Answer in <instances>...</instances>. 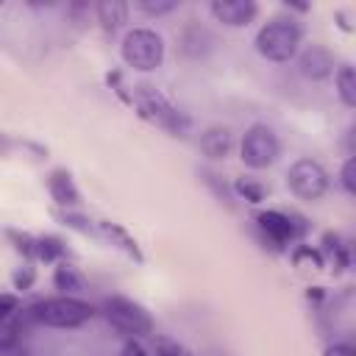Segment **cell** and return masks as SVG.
I'll use <instances>...</instances> for the list:
<instances>
[{
  "mask_svg": "<svg viewBox=\"0 0 356 356\" xmlns=\"http://www.w3.org/2000/svg\"><path fill=\"white\" fill-rule=\"evenodd\" d=\"M36 323L42 325H50V328H78L83 323L92 320L95 309L81 300V298H72V295H58V298H47V300H39L36 306H31L28 312Z\"/></svg>",
  "mask_w": 356,
  "mask_h": 356,
  "instance_id": "1",
  "label": "cell"
},
{
  "mask_svg": "<svg viewBox=\"0 0 356 356\" xmlns=\"http://www.w3.org/2000/svg\"><path fill=\"white\" fill-rule=\"evenodd\" d=\"M298 44H300V28L295 25V19H284V17L270 19L256 33V50L267 61H289L298 53Z\"/></svg>",
  "mask_w": 356,
  "mask_h": 356,
  "instance_id": "2",
  "label": "cell"
},
{
  "mask_svg": "<svg viewBox=\"0 0 356 356\" xmlns=\"http://www.w3.org/2000/svg\"><path fill=\"white\" fill-rule=\"evenodd\" d=\"M120 53H122V61L128 67L150 72V70L161 67V61H164V42L150 28H134V31L125 33V39L120 44Z\"/></svg>",
  "mask_w": 356,
  "mask_h": 356,
  "instance_id": "3",
  "label": "cell"
},
{
  "mask_svg": "<svg viewBox=\"0 0 356 356\" xmlns=\"http://www.w3.org/2000/svg\"><path fill=\"white\" fill-rule=\"evenodd\" d=\"M103 314L108 320L111 328H117L120 334L136 339V337H147L153 331V317L147 314L145 306H139L131 298L122 295H111L103 300Z\"/></svg>",
  "mask_w": 356,
  "mask_h": 356,
  "instance_id": "4",
  "label": "cell"
},
{
  "mask_svg": "<svg viewBox=\"0 0 356 356\" xmlns=\"http://www.w3.org/2000/svg\"><path fill=\"white\" fill-rule=\"evenodd\" d=\"M286 186L300 200H320L328 189V172L314 159H298L286 170Z\"/></svg>",
  "mask_w": 356,
  "mask_h": 356,
  "instance_id": "5",
  "label": "cell"
},
{
  "mask_svg": "<svg viewBox=\"0 0 356 356\" xmlns=\"http://www.w3.org/2000/svg\"><path fill=\"white\" fill-rule=\"evenodd\" d=\"M239 153H242V161L253 170H264L270 167L275 159H278V136L273 134V128L256 122L245 131L242 136V145H239Z\"/></svg>",
  "mask_w": 356,
  "mask_h": 356,
  "instance_id": "6",
  "label": "cell"
},
{
  "mask_svg": "<svg viewBox=\"0 0 356 356\" xmlns=\"http://www.w3.org/2000/svg\"><path fill=\"white\" fill-rule=\"evenodd\" d=\"M209 11L217 22H222L228 28H242L256 17L259 6L253 0H214L209 6Z\"/></svg>",
  "mask_w": 356,
  "mask_h": 356,
  "instance_id": "7",
  "label": "cell"
},
{
  "mask_svg": "<svg viewBox=\"0 0 356 356\" xmlns=\"http://www.w3.org/2000/svg\"><path fill=\"white\" fill-rule=\"evenodd\" d=\"M298 72L309 81H325L334 72V56L323 44H309L298 58Z\"/></svg>",
  "mask_w": 356,
  "mask_h": 356,
  "instance_id": "8",
  "label": "cell"
},
{
  "mask_svg": "<svg viewBox=\"0 0 356 356\" xmlns=\"http://www.w3.org/2000/svg\"><path fill=\"white\" fill-rule=\"evenodd\" d=\"M256 225L259 231L273 242V245H286L298 236V228L292 222V217L281 214V211H261L256 214Z\"/></svg>",
  "mask_w": 356,
  "mask_h": 356,
  "instance_id": "9",
  "label": "cell"
},
{
  "mask_svg": "<svg viewBox=\"0 0 356 356\" xmlns=\"http://www.w3.org/2000/svg\"><path fill=\"white\" fill-rule=\"evenodd\" d=\"M139 89V100H142V108L156 120V122H161V125H175V120H178V111L159 95V92H153L150 86H136Z\"/></svg>",
  "mask_w": 356,
  "mask_h": 356,
  "instance_id": "10",
  "label": "cell"
},
{
  "mask_svg": "<svg viewBox=\"0 0 356 356\" xmlns=\"http://www.w3.org/2000/svg\"><path fill=\"white\" fill-rule=\"evenodd\" d=\"M231 145H234L231 131H228V128H220V125L203 131V136H200V150H203L209 159H225V156L231 153Z\"/></svg>",
  "mask_w": 356,
  "mask_h": 356,
  "instance_id": "11",
  "label": "cell"
},
{
  "mask_svg": "<svg viewBox=\"0 0 356 356\" xmlns=\"http://www.w3.org/2000/svg\"><path fill=\"white\" fill-rule=\"evenodd\" d=\"M95 14H97V22L103 25V31L114 33L128 19V6L120 3V0H103V3L95 6Z\"/></svg>",
  "mask_w": 356,
  "mask_h": 356,
  "instance_id": "12",
  "label": "cell"
},
{
  "mask_svg": "<svg viewBox=\"0 0 356 356\" xmlns=\"http://www.w3.org/2000/svg\"><path fill=\"white\" fill-rule=\"evenodd\" d=\"M47 186H50V195L56 197V203H61V206L78 203V189L72 186V178H70L67 170H56L47 181Z\"/></svg>",
  "mask_w": 356,
  "mask_h": 356,
  "instance_id": "13",
  "label": "cell"
},
{
  "mask_svg": "<svg viewBox=\"0 0 356 356\" xmlns=\"http://www.w3.org/2000/svg\"><path fill=\"white\" fill-rule=\"evenodd\" d=\"M334 81H337V95H339V100H342L348 108H353V106H356V72H353V67H350V64H342V67L337 70Z\"/></svg>",
  "mask_w": 356,
  "mask_h": 356,
  "instance_id": "14",
  "label": "cell"
},
{
  "mask_svg": "<svg viewBox=\"0 0 356 356\" xmlns=\"http://www.w3.org/2000/svg\"><path fill=\"white\" fill-rule=\"evenodd\" d=\"M53 284H56L58 289H64V292H78V289H83V278H81V275L75 273V267H70V264L56 267Z\"/></svg>",
  "mask_w": 356,
  "mask_h": 356,
  "instance_id": "15",
  "label": "cell"
},
{
  "mask_svg": "<svg viewBox=\"0 0 356 356\" xmlns=\"http://www.w3.org/2000/svg\"><path fill=\"white\" fill-rule=\"evenodd\" d=\"M136 8H139L142 14H147V17H161V14L175 11L178 3H172V0H139Z\"/></svg>",
  "mask_w": 356,
  "mask_h": 356,
  "instance_id": "16",
  "label": "cell"
},
{
  "mask_svg": "<svg viewBox=\"0 0 356 356\" xmlns=\"http://www.w3.org/2000/svg\"><path fill=\"white\" fill-rule=\"evenodd\" d=\"M236 192H239L248 203H259V200L264 197V186L256 184L253 178H239V181H236Z\"/></svg>",
  "mask_w": 356,
  "mask_h": 356,
  "instance_id": "17",
  "label": "cell"
},
{
  "mask_svg": "<svg viewBox=\"0 0 356 356\" xmlns=\"http://www.w3.org/2000/svg\"><path fill=\"white\" fill-rule=\"evenodd\" d=\"M17 342H19V323L11 317L0 320V348H11Z\"/></svg>",
  "mask_w": 356,
  "mask_h": 356,
  "instance_id": "18",
  "label": "cell"
},
{
  "mask_svg": "<svg viewBox=\"0 0 356 356\" xmlns=\"http://www.w3.org/2000/svg\"><path fill=\"white\" fill-rule=\"evenodd\" d=\"M339 184L348 195H356V159L348 156L345 164H342V172H339Z\"/></svg>",
  "mask_w": 356,
  "mask_h": 356,
  "instance_id": "19",
  "label": "cell"
},
{
  "mask_svg": "<svg viewBox=\"0 0 356 356\" xmlns=\"http://www.w3.org/2000/svg\"><path fill=\"white\" fill-rule=\"evenodd\" d=\"M36 253H39L42 259H53V256H58V253H61V242H58V239H53V236H47V239H39V248H36Z\"/></svg>",
  "mask_w": 356,
  "mask_h": 356,
  "instance_id": "20",
  "label": "cell"
},
{
  "mask_svg": "<svg viewBox=\"0 0 356 356\" xmlns=\"http://www.w3.org/2000/svg\"><path fill=\"white\" fill-rule=\"evenodd\" d=\"M17 309H19V300L14 295H8V292H0V320L14 317Z\"/></svg>",
  "mask_w": 356,
  "mask_h": 356,
  "instance_id": "21",
  "label": "cell"
},
{
  "mask_svg": "<svg viewBox=\"0 0 356 356\" xmlns=\"http://www.w3.org/2000/svg\"><path fill=\"white\" fill-rule=\"evenodd\" d=\"M156 356H184V350L170 339H159L156 342Z\"/></svg>",
  "mask_w": 356,
  "mask_h": 356,
  "instance_id": "22",
  "label": "cell"
},
{
  "mask_svg": "<svg viewBox=\"0 0 356 356\" xmlns=\"http://www.w3.org/2000/svg\"><path fill=\"white\" fill-rule=\"evenodd\" d=\"M31 284H33V270L31 267H22V270L14 273V286L17 289H28Z\"/></svg>",
  "mask_w": 356,
  "mask_h": 356,
  "instance_id": "23",
  "label": "cell"
},
{
  "mask_svg": "<svg viewBox=\"0 0 356 356\" xmlns=\"http://www.w3.org/2000/svg\"><path fill=\"white\" fill-rule=\"evenodd\" d=\"M120 356H147V350L136 342V339H128L125 345H122V353Z\"/></svg>",
  "mask_w": 356,
  "mask_h": 356,
  "instance_id": "24",
  "label": "cell"
},
{
  "mask_svg": "<svg viewBox=\"0 0 356 356\" xmlns=\"http://www.w3.org/2000/svg\"><path fill=\"white\" fill-rule=\"evenodd\" d=\"M323 356H353V348H350V345H345V342H339V345L325 348V353H323Z\"/></svg>",
  "mask_w": 356,
  "mask_h": 356,
  "instance_id": "25",
  "label": "cell"
},
{
  "mask_svg": "<svg viewBox=\"0 0 356 356\" xmlns=\"http://www.w3.org/2000/svg\"><path fill=\"white\" fill-rule=\"evenodd\" d=\"M0 356H31V350H28L22 342H17V345H11V348H0Z\"/></svg>",
  "mask_w": 356,
  "mask_h": 356,
  "instance_id": "26",
  "label": "cell"
}]
</instances>
